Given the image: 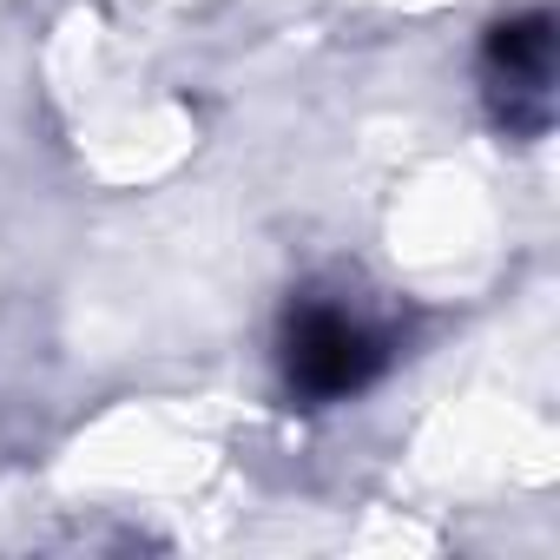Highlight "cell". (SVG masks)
<instances>
[{
    "label": "cell",
    "mask_w": 560,
    "mask_h": 560,
    "mask_svg": "<svg viewBox=\"0 0 560 560\" xmlns=\"http://www.w3.org/2000/svg\"><path fill=\"white\" fill-rule=\"evenodd\" d=\"M389 330L337 298H298L277 330V370L298 402H350L389 370Z\"/></svg>",
    "instance_id": "obj_1"
},
{
    "label": "cell",
    "mask_w": 560,
    "mask_h": 560,
    "mask_svg": "<svg viewBox=\"0 0 560 560\" xmlns=\"http://www.w3.org/2000/svg\"><path fill=\"white\" fill-rule=\"evenodd\" d=\"M481 100L508 139H521V145L547 139V126H553V14L547 8H521L488 27Z\"/></svg>",
    "instance_id": "obj_2"
}]
</instances>
